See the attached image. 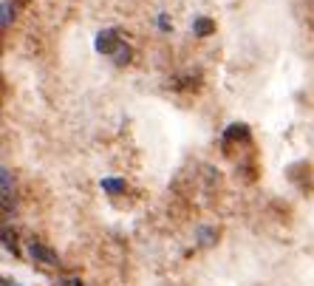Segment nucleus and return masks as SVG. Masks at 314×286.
I'll use <instances>...</instances> for the list:
<instances>
[{"instance_id":"nucleus-4","label":"nucleus","mask_w":314,"mask_h":286,"mask_svg":"<svg viewBox=\"0 0 314 286\" xmlns=\"http://www.w3.org/2000/svg\"><path fill=\"white\" fill-rule=\"evenodd\" d=\"M102 187L108 193H119V190H125V182H102Z\"/></svg>"},{"instance_id":"nucleus-1","label":"nucleus","mask_w":314,"mask_h":286,"mask_svg":"<svg viewBox=\"0 0 314 286\" xmlns=\"http://www.w3.org/2000/svg\"><path fill=\"white\" fill-rule=\"evenodd\" d=\"M28 252H31V258H37L40 264H45V267H60L57 255H54L48 247H43L40 241H31V244H28Z\"/></svg>"},{"instance_id":"nucleus-3","label":"nucleus","mask_w":314,"mask_h":286,"mask_svg":"<svg viewBox=\"0 0 314 286\" xmlns=\"http://www.w3.org/2000/svg\"><path fill=\"white\" fill-rule=\"evenodd\" d=\"M209 31H212V23H209V20H198V23H195V34H209Z\"/></svg>"},{"instance_id":"nucleus-5","label":"nucleus","mask_w":314,"mask_h":286,"mask_svg":"<svg viewBox=\"0 0 314 286\" xmlns=\"http://www.w3.org/2000/svg\"><path fill=\"white\" fill-rule=\"evenodd\" d=\"M198 238H201V244H212L215 233H212V230H198Z\"/></svg>"},{"instance_id":"nucleus-2","label":"nucleus","mask_w":314,"mask_h":286,"mask_svg":"<svg viewBox=\"0 0 314 286\" xmlns=\"http://www.w3.org/2000/svg\"><path fill=\"white\" fill-rule=\"evenodd\" d=\"M96 48L99 51H114V48H122L119 45V40H116V31H105V34H99V40H96Z\"/></svg>"},{"instance_id":"nucleus-6","label":"nucleus","mask_w":314,"mask_h":286,"mask_svg":"<svg viewBox=\"0 0 314 286\" xmlns=\"http://www.w3.org/2000/svg\"><path fill=\"white\" fill-rule=\"evenodd\" d=\"M9 184H11V173L3 170V196H6V199H9Z\"/></svg>"}]
</instances>
